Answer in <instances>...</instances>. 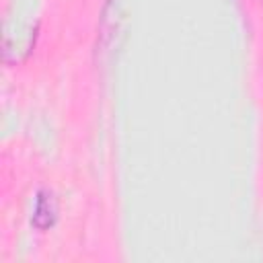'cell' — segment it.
<instances>
[{"label": "cell", "mask_w": 263, "mask_h": 263, "mask_svg": "<svg viewBox=\"0 0 263 263\" xmlns=\"http://www.w3.org/2000/svg\"><path fill=\"white\" fill-rule=\"evenodd\" d=\"M58 197L51 189H39L35 195V205H33V216L31 224L37 230H47L55 224L58 220Z\"/></svg>", "instance_id": "cell-1"}]
</instances>
